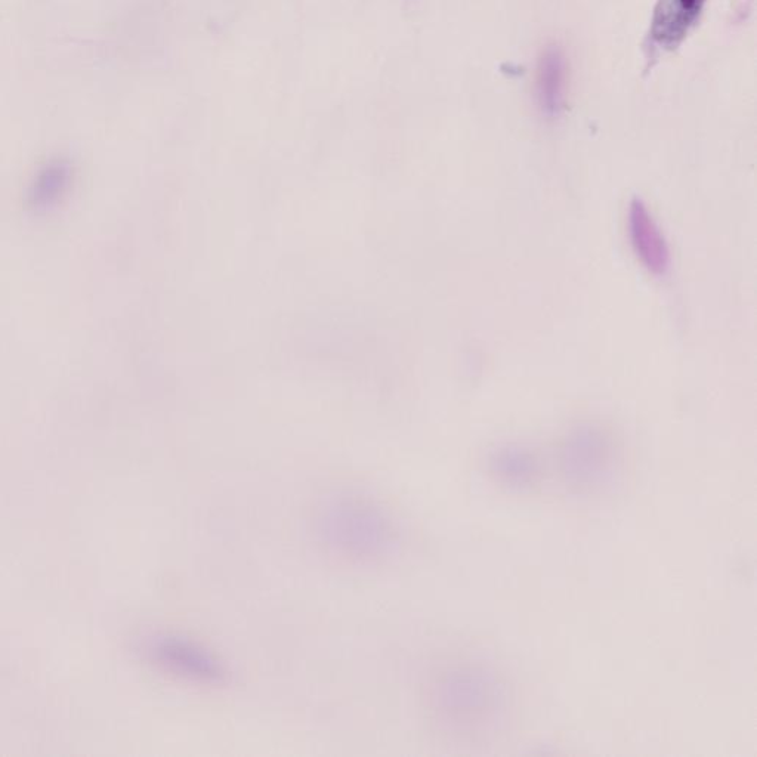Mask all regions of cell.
<instances>
[{
  "mask_svg": "<svg viewBox=\"0 0 757 757\" xmlns=\"http://www.w3.org/2000/svg\"><path fill=\"white\" fill-rule=\"evenodd\" d=\"M318 534L333 551L349 558L375 561L397 545V528L378 503L345 494L327 503L318 518Z\"/></svg>",
  "mask_w": 757,
  "mask_h": 757,
  "instance_id": "6da1fadb",
  "label": "cell"
},
{
  "mask_svg": "<svg viewBox=\"0 0 757 757\" xmlns=\"http://www.w3.org/2000/svg\"><path fill=\"white\" fill-rule=\"evenodd\" d=\"M485 667H465L448 673L438 687L437 698L450 719L465 722L480 735L497 729L508 712V685Z\"/></svg>",
  "mask_w": 757,
  "mask_h": 757,
  "instance_id": "7a4b0ae2",
  "label": "cell"
},
{
  "mask_svg": "<svg viewBox=\"0 0 757 757\" xmlns=\"http://www.w3.org/2000/svg\"><path fill=\"white\" fill-rule=\"evenodd\" d=\"M151 653L163 666L191 681L218 684L225 678L224 664L191 639L162 636L154 642Z\"/></svg>",
  "mask_w": 757,
  "mask_h": 757,
  "instance_id": "3957f363",
  "label": "cell"
},
{
  "mask_svg": "<svg viewBox=\"0 0 757 757\" xmlns=\"http://www.w3.org/2000/svg\"><path fill=\"white\" fill-rule=\"evenodd\" d=\"M629 234L633 249L647 270L657 276L666 274L670 265L669 247L642 200L635 199L630 205Z\"/></svg>",
  "mask_w": 757,
  "mask_h": 757,
  "instance_id": "277c9868",
  "label": "cell"
},
{
  "mask_svg": "<svg viewBox=\"0 0 757 757\" xmlns=\"http://www.w3.org/2000/svg\"><path fill=\"white\" fill-rule=\"evenodd\" d=\"M704 0H661L655 14L654 37L658 42L675 43L700 14Z\"/></svg>",
  "mask_w": 757,
  "mask_h": 757,
  "instance_id": "5b68a950",
  "label": "cell"
},
{
  "mask_svg": "<svg viewBox=\"0 0 757 757\" xmlns=\"http://www.w3.org/2000/svg\"><path fill=\"white\" fill-rule=\"evenodd\" d=\"M537 88L543 108L548 113H556L564 101L565 66L564 58L555 49L546 52L540 60Z\"/></svg>",
  "mask_w": 757,
  "mask_h": 757,
  "instance_id": "8992f818",
  "label": "cell"
},
{
  "mask_svg": "<svg viewBox=\"0 0 757 757\" xmlns=\"http://www.w3.org/2000/svg\"><path fill=\"white\" fill-rule=\"evenodd\" d=\"M494 472L500 478L497 481L518 490L534 487L540 481L537 480L539 468H537L536 460L525 453L509 451V453L500 454L499 459L494 462Z\"/></svg>",
  "mask_w": 757,
  "mask_h": 757,
  "instance_id": "52a82bcc",
  "label": "cell"
}]
</instances>
